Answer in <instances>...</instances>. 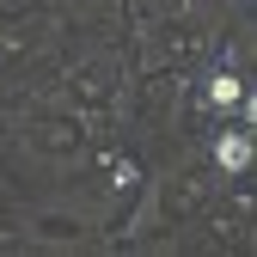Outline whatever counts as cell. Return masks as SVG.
I'll return each mask as SVG.
<instances>
[{
  "instance_id": "cell-1",
  "label": "cell",
  "mask_w": 257,
  "mask_h": 257,
  "mask_svg": "<svg viewBox=\"0 0 257 257\" xmlns=\"http://www.w3.org/2000/svg\"><path fill=\"white\" fill-rule=\"evenodd\" d=\"M214 159H220V166H227V172H245V166H251V141H245V135H220Z\"/></svg>"
},
{
  "instance_id": "cell-2",
  "label": "cell",
  "mask_w": 257,
  "mask_h": 257,
  "mask_svg": "<svg viewBox=\"0 0 257 257\" xmlns=\"http://www.w3.org/2000/svg\"><path fill=\"white\" fill-rule=\"evenodd\" d=\"M208 98H214V104H239V80H233V74H220V80L208 86Z\"/></svg>"
}]
</instances>
